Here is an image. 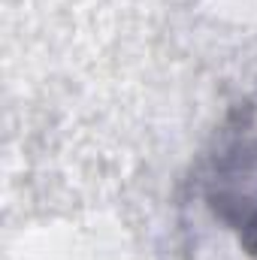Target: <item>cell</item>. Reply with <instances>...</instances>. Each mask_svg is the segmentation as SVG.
<instances>
[{"label": "cell", "mask_w": 257, "mask_h": 260, "mask_svg": "<svg viewBox=\"0 0 257 260\" xmlns=\"http://www.w3.org/2000/svg\"><path fill=\"white\" fill-rule=\"evenodd\" d=\"M203 191L224 230L236 236L245 254L257 257V121L251 112L221 133Z\"/></svg>", "instance_id": "cell-1"}]
</instances>
